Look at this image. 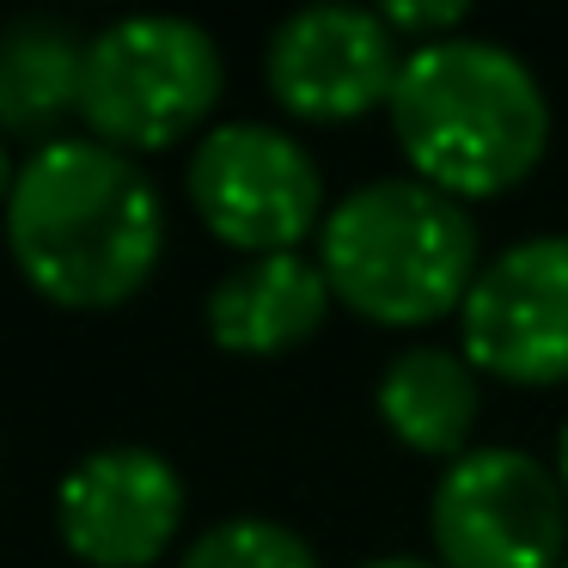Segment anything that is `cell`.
I'll return each instance as SVG.
<instances>
[{
    "label": "cell",
    "instance_id": "obj_1",
    "mask_svg": "<svg viewBox=\"0 0 568 568\" xmlns=\"http://www.w3.org/2000/svg\"><path fill=\"white\" fill-rule=\"evenodd\" d=\"M7 245L43 300L74 312L123 306L165 251V209L129 153L92 135H55L19 165Z\"/></svg>",
    "mask_w": 568,
    "mask_h": 568
},
{
    "label": "cell",
    "instance_id": "obj_2",
    "mask_svg": "<svg viewBox=\"0 0 568 568\" xmlns=\"http://www.w3.org/2000/svg\"><path fill=\"white\" fill-rule=\"evenodd\" d=\"M385 111L416 178L458 202L514 190L550 141L538 74L489 38L416 43Z\"/></svg>",
    "mask_w": 568,
    "mask_h": 568
},
{
    "label": "cell",
    "instance_id": "obj_3",
    "mask_svg": "<svg viewBox=\"0 0 568 568\" xmlns=\"http://www.w3.org/2000/svg\"><path fill=\"white\" fill-rule=\"evenodd\" d=\"M318 270L348 312L373 324H434L477 282V221L422 178L361 184L324 214Z\"/></svg>",
    "mask_w": 568,
    "mask_h": 568
},
{
    "label": "cell",
    "instance_id": "obj_4",
    "mask_svg": "<svg viewBox=\"0 0 568 568\" xmlns=\"http://www.w3.org/2000/svg\"><path fill=\"white\" fill-rule=\"evenodd\" d=\"M221 43L178 13H129L87 43L80 116L116 153H153L196 135L221 99Z\"/></svg>",
    "mask_w": 568,
    "mask_h": 568
},
{
    "label": "cell",
    "instance_id": "obj_5",
    "mask_svg": "<svg viewBox=\"0 0 568 568\" xmlns=\"http://www.w3.org/2000/svg\"><path fill=\"white\" fill-rule=\"evenodd\" d=\"M428 526L440 568H562L568 495L519 446H477L434 483Z\"/></svg>",
    "mask_w": 568,
    "mask_h": 568
},
{
    "label": "cell",
    "instance_id": "obj_6",
    "mask_svg": "<svg viewBox=\"0 0 568 568\" xmlns=\"http://www.w3.org/2000/svg\"><path fill=\"white\" fill-rule=\"evenodd\" d=\"M190 202L221 245L282 257L318 226L324 178L294 135L263 123H221L190 153Z\"/></svg>",
    "mask_w": 568,
    "mask_h": 568
},
{
    "label": "cell",
    "instance_id": "obj_7",
    "mask_svg": "<svg viewBox=\"0 0 568 568\" xmlns=\"http://www.w3.org/2000/svg\"><path fill=\"white\" fill-rule=\"evenodd\" d=\"M465 361L507 385H562L568 379V233L519 239L470 282Z\"/></svg>",
    "mask_w": 568,
    "mask_h": 568
},
{
    "label": "cell",
    "instance_id": "obj_8",
    "mask_svg": "<svg viewBox=\"0 0 568 568\" xmlns=\"http://www.w3.org/2000/svg\"><path fill=\"white\" fill-rule=\"evenodd\" d=\"M263 74L282 111L306 123H348L373 104H392V87L404 74L392 26L361 7H300L275 26L263 50Z\"/></svg>",
    "mask_w": 568,
    "mask_h": 568
},
{
    "label": "cell",
    "instance_id": "obj_9",
    "mask_svg": "<svg viewBox=\"0 0 568 568\" xmlns=\"http://www.w3.org/2000/svg\"><path fill=\"white\" fill-rule=\"evenodd\" d=\"M62 544L92 568H148L184 526V477L153 446H99L55 489Z\"/></svg>",
    "mask_w": 568,
    "mask_h": 568
},
{
    "label": "cell",
    "instance_id": "obj_10",
    "mask_svg": "<svg viewBox=\"0 0 568 568\" xmlns=\"http://www.w3.org/2000/svg\"><path fill=\"white\" fill-rule=\"evenodd\" d=\"M331 282L318 257H245L233 275H221L209 294V336L226 355H287L300 348L331 312Z\"/></svg>",
    "mask_w": 568,
    "mask_h": 568
},
{
    "label": "cell",
    "instance_id": "obj_11",
    "mask_svg": "<svg viewBox=\"0 0 568 568\" xmlns=\"http://www.w3.org/2000/svg\"><path fill=\"white\" fill-rule=\"evenodd\" d=\"M477 367L458 348H434L416 343L385 367L379 379V416L409 453H434V458H465V440L477 428Z\"/></svg>",
    "mask_w": 568,
    "mask_h": 568
},
{
    "label": "cell",
    "instance_id": "obj_12",
    "mask_svg": "<svg viewBox=\"0 0 568 568\" xmlns=\"http://www.w3.org/2000/svg\"><path fill=\"white\" fill-rule=\"evenodd\" d=\"M87 43L55 19H13L0 31V129L50 135L68 111H80Z\"/></svg>",
    "mask_w": 568,
    "mask_h": 568
},
{
    "label": "cell",
    "instance_id": "obj_13",
    "mask_svg": "<svg viewBox=\"0 0 568 568\" xmlns=\"http://www.w3.org/2000/svg\"><path fill=\"white\" fill-rule=\"evenodd\" d=\"M178 568H318V556H312V544L300 538V531L245 514V519H221V526H209L184 550Z\"/></svg>",
    "mask_w": 568,
    "mask_h": 568
},
{
    "label": "cell",
    "instance_id": "obj_14",
    "mask_svg": "<svg viewBox=\"0 0 568 568\" xmlns=\"http://www.w3.org/2000/svg\"><path fill=\"white\" fill-rule=\"evenodd\" d=\"M379 19L392 26V38L409 31L422 43H440L446 31L465 26V0H392V7H379Z\"/></svg>",
    "mask_w": 568,
    "mask_h": 568
},
{
    "label": "cell",
    "instance_id": "obj_15",
    "mask_svg": "<svg viewBox=\"0 0 568 568\" xmlns=\"http://www.w3.org/2000/svg\"><path fill=\"white\" fill-rule=\"evenodd\" d=\"M13 184H19V172H13V153H7V141H0V202H13Z\"/></svg>",
    "mask_w": 568,
    "mask_h": 568
},
{
    "label": "cell",
    "instance_id": "obj_16",
    "mask_svg": "<svg viewBox=\"0 0 568 568\" xmlns=\"http://www.w3.org/2000/svg\"><path fill=\"white\" fill-rule=\"evenodd\" d=\"M361 568H434V562H422V556H373V562H361Z\"/></svg>",
    "mask_w": 568,
    "mask_h": 568
},
{
    "label": "cell",
    "instance_id": "obj_17",
    "mask_svg": "<svg viewBox=\"0 0 568 568\" xmlns=\"http://www.w3.org/2000/svg\"><path fill=\"white\" fill-rule=\"evenodd\" d=\"M556 483H562V495H568V422H562V440H556Z\"/></svg>",
    "mask_w": 568,
    "mask_h": 568
},
{
    "label": "cell",
    "instance_id": "obj_18",
    "mask_svg": "<svg viewBox=\"0 0 568 568\" xmlns=\"http://www.w3.org/2000/svg\"><path fill=\"white\" fill-rule=\"evenodd\" d=\"M562 568H568V562H562Z\"/></svg>",
    "mask_w": 568,
    "mask_h": 568
}]
</instances>
